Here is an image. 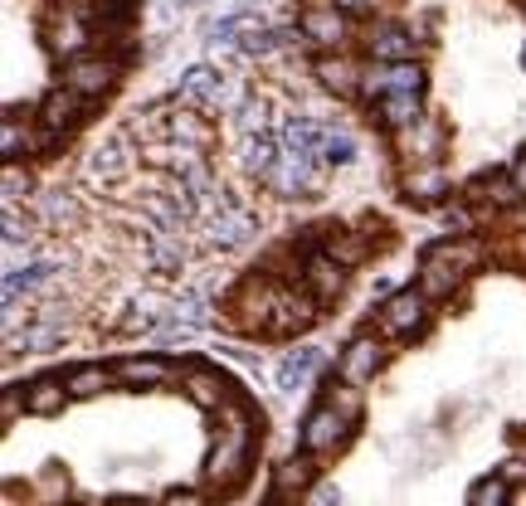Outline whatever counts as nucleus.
Listing matches in <instances>:
<instances>
[{
	"instance_id": "obj_15",
	"label": "nucleus",
	"mask_w": 526,
	"mask_h": 506,
	"mask_svg": "<svg viewBox=\"0 0 526 506\" xmlns=\"http://www.w3.org/2000/svg\"><path fill=\"white\" fill-rule=\"evenodd\" d=\"M341 283H346V268H341L332 253H312L307 258V288L317 292V297H337Z\"/></svg>"
},
{
	"instance_id": "obj_30",
	"label": "nucleus",
	"mask_w": 526,
	"mask_h": 506,
	"mask_svg": "<svg viewBox=\"0 0 526 506\" xmlns=\"http://www.w3.org/2000/svg\"><path fill=\"white\" fill-rule=\"evenodd\" d=\"M312 482V458H288L278 468V492H302Z\"/></svg>"
},
{
	"instance_id": "obj_7",
	"label": "nucleus",
	"mask_w": 526,
	"mask_h": 506,
	"mask_svg": "<svg viewBox=\"0 0 526 506\" xmlns=\"http://www.w3.org/2000/svg\"><path fill=\"white\" fill-rule=\"evenodd\" d=\"M346 429H351V424L341 419L337 409H332V404H322V409L302 424V443H307L312 453H327V448H337L341 438H346Z\"/></svg>"
},
{
	"instance_id": "obj_34",
	"label": "nucleus",
	"mask_w": 526,
	"mask_h": 506,
	"mask_svg": "<svg viewBox=\"0 0 526 506\" xmlns=\"http://www.w3.org/2000/svg\"><path fill=\"white\" fill-rule=\"evenodd\" d=\"M20 195H30V181L20 166H5V205H20Z\"/></svg>"
},
{
	"instance_id": "obj_33",
	"label": "nucleus",
	"mask_w": 526,
	"mask_h": 506,
	"mask_svg": "<svg viewBox=\"0 0 526 506\" xmlns=\"http://www.w3.org/2000/svg\"><path fill=\"white\" fill-rule=\"evenodd\" d=\"M405 190H410L414 200H434V195H444V176H439V171L429 166V171L410 176V185H405Z\"/></svg>"
},
{
	"instance_id": "obj_27",
	"label": "nucleus",
	"mask_w": 526,
	"mask_h": 506,
	"mask_svg": "<svg viewBox=\"0 0 526 506\" xmlns=\"http://www.w3.org/2000/svg\"><path fill=\"white\" fill-rule=\"evenodd\" d=\"M380 117L395 122V127H410L414 117H419V98H414V93H390V98L380 103Z\"/></svg>"
},
{
	"instance_id": "obj_14",
	"label": "nucleus",
	"mask_w": 526,
	"mask_h": 506,
	"mask_svg": "<svg viewBox=\"0 0 526 506\" xmlns=\"http://www.w3.org/2000/svg\"><path fill=\"white\" fill-rule=\"evenodd\" d=\"M278 156H283V142H273L268 132L249 137V142H239V161H244L249 176H263V181H268V171L278 166Z\"/></svg>"
},
{
	"instance_id": "obj_12",
	"label": "nucleus",
	"mask_w": 526,
	"mask_h": 506,
	"mask_svg": "<svg viewBox=\"0 0 526 506\" xmlns=\"http://www.w3.org/2000/svg\"><path fill=\"white\" fill-rule=\"evenodd\" d=\"M458 283H463V268L449 263L439 249L424 258V268H419V292H424V297H449Z\"/></svg>"
},
{
	"instance_id": "obj_3",
	"label": "nucleus",
	"mask_w": 526,
	"mask_h": 506,
	"mask_svg": "<svg viewBox=\"0 0 526 506\" xmlns=\"http://www.w3.org/2000/svg\"><path fill=\"white\" fill-rule=\"evenodd\" d=\"M317 365H322V351H317V346H293V351H283L278 365H273V385H278L283 395H298L302 385L317 375Z\"/></svg>"
},
{
	"instance_id": "obj_24",
	"label": "nucleus",
	"mask_w": 526,
	"mask_h": 506,
	"mask_svg": "<svg viewBox=\"0 0 526 506\" xmlns=\"http://www.w3.org/2000/svg\"><path fill=\"white\" fill-rule=\"evenodd\" d=\"M317 78H322L327 88H337V93H356V88H361V69H356L351 59H322V64H317Z\"/></svg>"
},
{
	"instance_id": "obj_41",
	"label": "nucleus",
	"mask_w": 526,
	"mask_h": 506,
	"mask_svg": "<svg viewBox=\"0 0 526 506\" xmlns=\"http://www.w3.org/2000/svg\"><path fill=\"white\" fill-rule=\"evenodd\" d=\"M166 506H205L200 492H176V497H166Z\"/></svg>"
},
{
	"instance_id": "obj_20",
	"label": "nucleus",
	"mask_w": 526,
	"mask_h": 506,
	"mask_svg": "<svg viewBox=\"0 0 526 506\" xmlns=\"http://www.w3.org/2000/svg\"><path fill=\"white\" fill-rule=\"evenodd\" d=\"M113 380H117V375H113V370H103V365H78L64 385H69V395H74V399H93V395H103Z\"/></svg>"
},
{
	"instance_id": "obj_35",
	"label": "nucleus",
	"mask_w": 526,
	"mask_h": 506,
	"mask_svg": "<svg viewBox=\"0 0 526 506\" xmlns=\"http://www.w3.org/2000/svg\"><path fill=\"white\" fill-rule=\"evenodd\" d=\"M473 195H488V200H497V205H517L522 195L512 190L507 181H488V185H473Z\"/></svg>"
},
{
	"instance_id": "obj_18",
	"label": "nucleus",
	"mask_w": 526,
	"mask_h": 506,
	"mask_svg": "<svg viewBox=\"0 0 526 506\" xmlns=\"http://www.w3.org/2000/svg\"><path fill=\"white\" fill-rule=\"evenodd\" d=\"M229 127H234V137H239V142L259 137L263 127H268V103H263V98H244L239 108L229 112Z\"/></svg>"
},
{
	"instance_id": "obj_37",
	"label": "nucleus",
	"mask_w": 526,
	"mask_h": 506,
	"mask_svg": "<svg viewBox=\"0 0 526 506\" xmlns=\"http://www.w3.org/2000/svg\"><path fill=\"white\" fill-rule=\"evenodd\" d=\"M69 215H74V200H69V195H59V190L44 195V219H49V224H59V219H69Z\"/></svg>"
},
{
	"instance_id": "obj_31",
	"label": "nucleus",
	"mask_w": 526,
	"mask_h": 506,
	"mask_svg": "<svg viewBox=\"0 0 526 506\" xmlns=\"http://www.w3.org/2000/svg\"><path fill=\"white\" fill-rule=\"evenodd\" d=\"M64 326H54V322H35L30 326V336H25V351H54V346H64Z\"/></svg>"
},
{
	"instance_id": "obj_6",
	"label": "nucleus",
	"mask_w": 526,
	"mask_h": 506,
	"mask_svg": "<svg viewBox=\"0 0 526 506\" xmlns=\"http://www.w3.org/2000/svg\"><path fill=\"white\" fill-rule=\"evenodd\" d=\"M181 98H195V103H229V78L210 64H195V69L181 73Z\"/></svg>"
},
{
	"instance_id": "obj_9",
	"label": "nucleus",
	"mask_w": 526,
	"mask_h": 506,
	"mask_svg": "<svg viewBox=\"0 0 526 506\" xmlns=\"http://www.w3.org/2000/svg\"><path fill=\"white\" fill-rule=\"evenodd\" d=\"M205 229H210V239H215L220 249H239V244H249V239H254L259 219L249 215V210H239V205H229L225 215H215Z\"/></svg>"
},
{
	"instance_id": "obj_29",
	"label": "nucleus",
	"mask_w": 526,
	"mask_h": 506,
	"mask_svg": "<svg viewBox=\"0 0 526 506\" xmlns=\"http://www.w3.org/2000/svg\"><path fill=\"white\" fill-rule=\"evenodd\" d=\"M468 506H512V497H507V482H502V477H483V482H473Z\"/></svg>"
},
{
	"instance_id": "obj_17",
	"label": "nucleus",
	"mask_w": 526,
	"mask_h": 506,
	"mask_svg": "<svg viewBox=\"0 0 526 506\" xmlns=\"http://www.w3.org/2000/svg\"><path fill=\"white\" fill-rule=\"evenodd\" d=\"M371 88H380L385 98L390 93H419V69L414 64H380L371 73Z\"/></svg>"
},
{
	"instance_id": "obj_19",
	"label": "nucleus",
	"mask_w": 526,
	"mask_h": 506,
	"mask_svg": "<svg viewBox=\"0 0 526 506\" xmlns=\"http://www.w3.org/2000/svg\"><path fill=\"white\" fill-rule=\"evenodd\" d=\"M317 317V307L298 292H273V326H307Z\"/></svg>"
},
{
	"instance_id": "obj_10",
	"label": "nucleus",
	"mask_w": 526,
	"mask_h": 506,
	"mask_svg": "<svg viewBox=\"0 0 526 506\" xmlns=\"http://www.w3.org/2000/svg\"><path fill=\"white\" fill-rule=\"evenodd\" d=\"M113 64L108 59H74L69 69H64V88H74L83 98H93V93H103V88H113Z\"/></svg>"
},
{
	"instance_id": "obj_4",
	"label": "nucleus",
	"mask_w": 526,
	"mask_h": 506,
	"mask_svg": "<svg viewBox=\"0 0 526 506\" xmlns=\"http://www.w3.org/2000/svg\"><path fill=\"white\" fill-rule=\"evenodd\" d=\"M424 317H429V297L414 288V292H395V297L385 302L380 326H385L390 336H410L414 326H424Z\"/></svg>"
},
{
	"instance_id": "obj_42",
	"label": "nucleus",
	"mask_w": 526,
	"mask_h": 506,
	"mask_svg": "<svg viewBox=\"0 0 526 506\" xmlns=\"http://www.w3.org/2000/svg\"><path fill=\"white\" fill-rule=\"evenodd\" d=\"M312 506H341V492L337 487H322V492L312 497Z\"/></svg>"
},
{
	"instance_id": "obj_8",
	"label": "nucleus",
	"mask_w": 526,
	"mask_h": 506,
	"mask_svg": "<svg viewBox=\"0 0 526 506\" xmlns=\"http://www.w3.org/2000/svg\"><path fill=\"white\" fill-rule=\"evenodd\" d=\"M127 166H132V142L127 137H108V142L93 151V161H88V176L93 181H122L127 176Z\"/></svg>"
},
{
	"instance_id": "obj_5",
	"label": "nucleus",
	"mask_w": 526,
	"mask_h": 506,
	"mask_svg": "<svg viewBox=\"0 0 526 506\" xmlns=\"http://www.w3.org/2000/svg\"><path fill=\"white\" fill-rule=\"evenodd\" d=\"M380 370V346L376 336H356L341 356V385H366L371 375Z\"/></svg>"
},
{
	"instance_id": "obj_48",
	"label": "nucleus",
	"mask_w": 526,
	"mask_h": 506,
	"mask_svg": "<svg viewBox=\"0 0 526 506\" xmlns=\"http://www.w3.org/2000/svg\"><path fill=\"white\" fill-rule=\"evenodd\" d=\"M522 64H526V49H522Z\"/></svg>"
},
{
	"instance_id": "obj_45",
	"label": "nucleus",
	"mask_w": 526,
	"mask_h": 506,
	"mask_svg": "<svg viewBox=\"0 0 526 506\" xmlns=\"http://www.w3.org/2000/svg\"><path fill=\"white\" fill-rule=\"evenodd\" d=\"M507 477H526V458H512V463L502 468V482H507Z\"/></svg>"
},
{
	"instance_id": "obj_39",
	"label": "nucleus",
	"mask_w": 526,
	"mask_h": 506,
	"mask_svg": "<svg viewBox=\"0 0 526 506\" xmlns=\"http://www.w3.org/2000/svg\"><path fill=\"white\" fill-rule=\"evenodd\" d=\"M434 146H439V132H434V127H419V132L410 127V151H424V156H429Z\"/></svg>"
},
{
	"instance_id": "obj_23",
	"label": "nucleus",
	"mask_w": 526,
	"mask_h": 506,
	"mask_svg": "<svg viewBox=\"0 0 526 506\" xmlns=\"http://www.w3.org/2000/svg\"><path fill=\"white\" fill-rule=\"evenodd\" d=\"M371 49H376L380 64H414V44H410V35H400V30H376Z\"/></svg>"
},
{
	"instance_id": "obj_44",
	"label": "nucleus",
	"mask_w": 526,
	"mask_h": 506,
	"mask_svg": "<svg viewBox=\"0 0 526 506\" xmlns=\"http://www.w3.org/2000/svg\"><path fill=\"white\" fill-rule=\"evenodd\" d=\"M190 5H200V0H161V15H176V10H190Z\"/></svg>"
},
{
	"instance_id": "obj_25",
	"label": "nucleus",
	"mask_w": 526,
	"mask_h": 506,
	"mask_svg": "<svg viewBox=\"0 0 526 506\" xmlns=\"http://www.w3.org/2000/svg\"><path fill=\"white\" fill-rule=\"evenodd\" d=\"M171 142H181V146H205L210 142V127L195 117V112L186 108H176L171 112Z\"/></svg>"
},
{
	"instance_id": "obj_40",
	"label": "nucleus",
	"mask_w": 526,
	"mask_h": 506,
	"mask_svg": "<svg viewBox=\"0 0 526 506\" xmlns=\"http://www.w3.org/2000/svg\"><path fill=\"white\" fill-rule=\"evenodd\" d=\"M20 137H25V132H20V122H15V117H5V137H0L5 156H15V151H20Z\"/></svg>"
},
{
	"instance_id": "obj_36",
	"label": "nucleus",
	"mask_w": 526,
	"mask_h": 506,
	"mask_svg": "<svg viewBox=\"0 0 526 506\" xmlns=\"http://www.w3.org/2000/svg\"><path fill=\"white\" fill-rule=\"evenodd\" d=\"M327 253H332L341 268H346V263H361V258H366V244H361V239H337Z\"/></svg>"
},
{
	"instance_id": "obj_2",
	"label": "nucleus",
	"mask_w": 526,
	"mask_h": 506,
	"mask_svg": "<svg viewBox=\"0 0 526 506\" xmlns=\"http://www.w3.org/2000/svg\"><path fill=\"white\" fill-rule=\"evenodd\" d=\"M268 185L278 195H312L322 185V161L317 156H298V151H283L278 166L268 171Z\"/></svg>"
},
{
	"instance_id": "obj_1",
	"label": "nucleus",
	"mask_w": 526,
	"mask_h": 506,
	"mask_svg": "<svg viewBox=\"0 0 526 506\" xmlns=\"http://www.w3.org/2000/svg\"><path fill=\"white\" fill-rule=\"evenodd\" d=\"M244 468H249V429H244L239 414H229V429L220 434V443H215V453H210L205 472H210L215 482H239Z\"/></svg>"
},
{
	"instance_id": "obj_11",
	"label": "nucleus",
	"mask_w": 526,
	"mask_h": 506,
	"mask_svg": "<svg viewBox=\"0 0 526 506\" xmlns=\"http://www.w3.org/2000/svg\"><path fill=\"white\" fill-rule=\"evenodd\" d=\"M147 263H151V273H161V278H176V273L186 268V244H181V234H161V229H151Z\"/></svg>"
},
{
	"instance_id": "obj_16",
	"label": "nucleus",
	"mask_w": 526,
	"mask_h": 506,
	"mask_svg": "<svg viewBox=\"0 0 526 506\" xmlns=\"http://www.w3.org/2000/svg\"><path fill=\"white\" fill-rule=\"evenodd\" d=\"M78 112H83V93H74V88H59V93H49V98H44V127H49V132L74 127Z\"/></svg>"
},
{
	"instance_id": "obj_38",
	"label": "nucleus",
	"mask_w": 526,
	"mask_h": 506,
	"mask_svg": "<svg viewBox=\"0 0 526 506\" xmlns=\"http://www.w3.org/2000/svg\"><path fill=\"white\" fill-rule=\"evenodd\" d=\"M54 44H59V49H78V44H83V30H78V25H69V20H64V25H54Z\"/></svg>"
},
{
	"instance_id": "obj_13",
	"label": "nucleus",
	"mask_w": 526,
	"mask_h": 506,
	"mask_svg": "<svg viewBox=\"0 0 526 506\" xmlns=\"http://www.w3.org/2000/svg\"><path fill=\"white\" fill-rule=\"evenodd\" d=\"M122 385H132V390H156V385H166L171 380V365L156 361V356H132V361H122L113 370Z\"/></svg>"
},
{
	"instance_id": "obj_43",
	"label": "nucleus",
	"mask_w": 526,
	"mask_h": 506,
	"mask_svg": "<svg viewBox=\"0 0 526 506\" xmlns=\"http://www.w3.org/2000/svg\"><path fill=\"white\" fill-rule=\"evenodd\" d=\"M15 409H20V390H10V395H5V409H0V419L10 424V419H15Z\"/></svg>"
},
{
	"instance_id": "obj_28",
	"label": "nucleus",
	"mask_w": 526,
	"mask_h": 506,
	"mask_svg": "<svg viewBox=\"0 0 526 506\" xmlns=\"http://www.w3.org/2000/svg\"><path fill=\"white\" fill-rule=\"evenodd\" d=\"M307 39H317V44H337L341 39V15L337 10H312V15H307Z\"/></svg>"
},
{
	"instance_id": "obj_26",
	"label": "nucleus",
	"mask_w": 526,
	"mask_h": 506,
	"mask_svg": "<svg viewBox=\"0 0 526 506\" xmlns=\"http://www.w3.org/2000/svg\"><path fill=\"white\" fill-rule=\"evenodd\" d=\"M64 399H69V385H64V380H35V385H30V409H35V414H59Z\"/></svg>"
},
{
	"instance_id": "obj_47",
	"label": "nucleus",
	"mask_w": 526,
	"mask_h": 506,
	"mask_svg": "<svg viewBox=\"0 0 526 506\" xmlns=\"http://www.w3.org/2000/svg\"><path fill=\"white\" fill-rule=\"evenodd\" d=\"M346 5H361V0H346Z\"/></svg>"
},
{
	"instance_id": "obj_22",
	"label": "nucleus",
	"mask_w": 526,
	"mask_h": 506,
	"mask_svg": "<svg viewBox=\"0 0 526 506\" xmlns=\"http://www.w3.org/2000/svg\"><path fill=\"white\" fill-rule=\"evenodd\" d=\"M186 395L200 404V409H220V399H225V380L215 375V370H190L186 375Z\"/></svg>"
},
{
	"instance_id": "obj_46",
	"label": "nucleus",
	"mask_w": 526,
	"mask_h": 506,
	"mask_svg": "<svg viewBox=\"0 0 526 506\" xmlns=\"http://www.w3.org/2000/svg\"><path fill=\"white\" fill-rule=\"evenodd\" d=\"M113 506H142V502H113Z\"/></svg>"
},
{
	"instance_id": "obj_21",
	"label": "nucleus",
	"mask_w": 526,
	"mask_h": 506,
	"mask_svg": "<svg viewBox=\"0 0 526 506\" xmlns=\"http://www.w3.org/2000/svg\"><path fill=\"white\" fill-rule=\"evenodd\" d=\"M351 156H356V137L341 132V127H322V137H317V161H322V166H341V161H351Z\"/></svg>"
},
{
	"instance_id": "obj_32",
	"label": "nucleus",
	"mask_w": 526,
	"mask_h": 506,
	"mask_svg": "<svg viewBox=\"0 0 526 506\" xmlns=\"http://www.w3.org/2000/svg\"><path fill=\"white\" fill-rule=\"evenodd\" d=\"M20 239L30 244V219L20 205H5V249H20Z\"/></svg>"
}]
</instances>
